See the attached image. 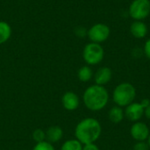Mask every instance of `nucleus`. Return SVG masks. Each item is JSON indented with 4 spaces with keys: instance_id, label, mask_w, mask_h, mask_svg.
<instances>
[{
    "instance_id": "obj_1",
    "label": "nucleus",
    "mask_w": 150,
    "mask_h": 150,
    "mask_svg": "<svg viewBox=\"0 0 150 150\" xmlns=\"http://www.w3.org/2000/svg\"><path fill=\"white\" fill-rule=\"evenodd\" d=\"M102 134V126L95 118H85L75 128V136L83 145L95 143Z\"/></svg>"
},
{
    "instance_id": "obj_2",
    "label": "nucleus",
    "mask_w": 150,
    "mask_h": 150,
    "mask_svg": "<svg viewBox=\"0 0 150 150\" xmlns=\"http://www.w3.org/2000/svg\"><path fill=\"white\" fill-rule=\"evenodd\" d=\"M110 95L105 86L92 84L83 92V101L85 107L91 112H99L106 107Z\"/></svg>"
},
{
    "instance_id": "obj_3",
    "label": "nucleus",
    "mask_w": 150,
    "mask_h": 150,
    "mask_svg": "<svg viewBox=\"0 0 150 150\" xmlns=\"http://www.w3.org/2000/svg\"><path fill=\"white\" fill-rule=\"evenodd\" d=\"M136 93V89L132 83L127 82L120 83L112 91V101L115 105L125 108L134 102Z\"/></svg>"
},
{
    "instance_id": "obj_4",
    "label": "nucleus",
    "mask_w": 150,
    "mask_h": 150,
    "mask_svg": "<svg viewBox=\"0 0 150 150\" xmlns=\"http://www.w3.org/2000/svg\"><path fill=\"white\" fill-rule=\"evenodd\" d=\"M105 57V50L98 43L90 42L83 50V58L89 66L99 64Z\"/></svg>"
},
{
    "instance_id": "obj_5",
    "label": "nucleus",
    "mask_w": 150,
    "mask_h": 150,
    "mask_svg": "<svg viewBox=\"0 0 150 150\" xmlns=\"http://www.w3.org/2000/svg\"><path fill=\"white\" fill-rule=\"evenodd\" d=\"M129 16L134 20H143L150 15V0H134L128 8Z\"/></svg>"
},
{
    "instance_id": "obj_6",
    "label": "nucleus",
    "mask_w": 150,
    "mask_h": 150,
    "mask_svg": "<svg viewBox=\"0 0 150 150\" xmlns=\"http://www.w3.org/2000/svg\"><path fill=\"white\" fill-rule=\"evenodd\" d=\"M110 27L104 23H97L91 25L87 32V36L90 40L98 44L105 42L110 37Z\"/></svg>"
},
{
    "instance_id": "obj_7",
    "label": "nucleus",
    "mask_w": 150,
    "mask_h": 150,
    "mask_svg": "<svg viewBox=\"0 0 150 150\" xmlns=\"http://www.w3.org/2000/svg\"><path fill=\"white\" fill-rule=\"evenodd\" d=\"M149 134V127L144 122H134L130 127V135L135 142H147Z\"/></svg>"
},
{
    "instance_id": "obj_8",
    "label": "nucleus",
    "mask_w": 150,
    "mask_h": 150,
    "mask_svg": "<svg viewBox=\"0 0 150 150\" xmlns=\"http://www.w3.org/2000/svg\"><path fill=\"white\" fill-rule=\"evenodd\" d=\"M144 108L140 102H133L124 109L125 118L131 122H137L144 116Z\"/></svg>"
},
{
    "instance_id": "obj_9",
    "label": "nucleus",
    "mask_w": 150,
    "mask_h": 150,
    "mask_svg": "<svg viewBox=\"0 0 150 150\" xmlns=\"http://www.w3.org/2000/svg\"><path fill=\"white\" fill-rule=\"evenodd\" d=\"M62 104L65 110L73 112L76 111L80 105V98L76 93L73 91H67L62 98Z\"/></svg>"
},
{
    "instance_id": "obj_10",
    "label": "nucleus",
    "mask_w": 150,
    "mask_h": 150,
    "mask_svg": "<svg viewBox=\"0 0 150 150\" xmlns=\"http://www.w3.org/2000/svg\"><path fill=\"white\" fill-rule=\"evenodd\" d=\"M95 84L105 86L109 83L112 78V71L109 67H100L93 76Z\"/></svg>"
},
{
    "instance_id": "obj_11",
    "label": "nucleus",
    "mask_w": 150,
    "mask_h": 150,
    "mask_svg": "<svg viewBox=\"0 0 150 150\" xmlns=\"http://www.w3.org/2000/svg\"><path fill=\"white\" fill-rule=\"evenodd\" d=\"M148 25L142 20H134L130 25V33L136 39H143L148 34Z\"/></svg>"
},
{
    "instance_id": "obj_12",
    "label": "nucleus",
    "mask_w": 150,
    "mask_h": 150,
    "mask_svg": "<svg viewBox=\"0 0 150 150\" xmlns=\"http://www.w3.org/2000/svg\"><path fill=\"white\" fill-rule=\"evenodd\" d=\"M63 136V130L59 126H53L46 131V141L50 143H55L62 140Z\"/></svg>"
},
{
    "instance_id": "obj_13",
    "label": "nucleus",
    "mask_w": 150,
    "mask_h": 150,
    "mask_svg": "<svg viewBox=\"0 0 150 150\" xmlns=\"http://www.w3.org/2000/svg\"><path fill=\"white\" fill-rule=\"evenodd\" d=\"M108 119L113 124H120L125 119L124 109L118 105L112 106L108 112Z\"/></svg>"
},
{
    "instance_id": "obj_14",
    "label": "nucleus",
    "mask_w": 150,
    "mask_h": 150,
    "mask_svg": "<svg viewBox=\"0 0 150 150\" xmlns=\"http://www.w3.org/2000/svg\"><path fill=\"white\" fill-rule=\"evenodd\" d=\"M93 76H94L93 70L89 65L81 67L77 71V77L83 83H87V82L91 81V78L93 77Z\"/></svg>"
},
{
    "instance_id": "obj_15",
    "label": "nucleus",
    "mask_w": 150,
    "mask_h": 150,
    "mask_svg": "<svg viewBox=\"0 0 150 150\" xmlns=\"http://www.w3.org/2000/svg\"><path fill=\"white\" fill-rule=\"evenodd\" d=\"M11 27L5 21H0V45L5 43L11 35Z\"/></svg>"
},
{
    "instance_id": "obj_16",
    "label": "nucleus",
    "mask_w": 150,
    "mask_h": 150,
    "mask_svg": "<svg viewBox=\"0 0 150 150\" xmlns=\"http://www.w3.org/2000/svg\"><path fill=\"white\" fill-rule=\"evenodd\" d=\"M61 150H83V144L76 139H70L63 142Z\"/></svg>"
},
{
    "instance_id": "obj_17",
    "label": "nucleus",
    "mask_w": 150,
    "mask_h": 150,
    "mask_svg": "<svg viewBox=\"0 0 150 150\" xmlns=\"http://www.w3.org/2000/svg\"><path fill=\"white\" fill-rule=\"evenodd\" d=\"M32 137H33V140L34 142H36L37 143L41 142H44V141H46V132L43 131L40 128L35 129L33 132Z\"/></svg>"
},
{
    "instance_id": "obj_18",
    "label": "nucleus",
    "mask_w": 150,
    "mask_h": 150,
    "mask_svg": "<svg viewBox=\"0 0 150 150\" xmlns=\"http://www.w3.org/2000/svg\"><path fill=\"white\" fill-rule=\"evenodd\" d=\"M33 150H55L54 149V147L53 146L52 143L47 142V141H44V142H39V143H36V145L33 147Z\"/></svg>"
},
{
    "instance_id": "obj_19",
    "label": "nucleus",
    "mask_w": 150,
    "mask_h": 150,
    "mask_svg": "<svg viewBox=\"0 0 150 150\" xmlns=\"http://www.w3.org/2000/svg\"><path fill=\"white\" fill-rule=\"evenodd\" d=\"M134 150H150L149 144L147 142H136L134 145Z\"/></svg>"
},
{
    "instance_id": "obj_20",
    "label": "nucleus",
    "mask_w": 150,
    "mask_h": 150,
    "mask_svg": "<svg viewBox=\"0 0 150 150\" xmlns=\"http://www.w3.org/2000/svg\"><path fill=\"white\" fill-rule=\"evenodd\" d=\"M87 32H88V31H87L84 27H83V26H78V27H76V31H75L76 35L78 36V37H81V38L86 36V35H87Z\"/></svg>"
},
{
    "instance_id": "obj_21",
    "label": "nucleus",
    "mask_w": 150,
    "mask_h": 150,
    "mask_svg": "<svg viewBox=\"0 0 150 150\" xmlns=\"http://www.w3.org/2000/svg\"><path fill=\"white\" fill-rule=\"evenodd\" d=\"M143 54L145 56L150 60V38L145 42L144 47H143Z\"/></svg>"
},
{
    "instance_id": "obj_22",
    "label": "nucleus",
    "mask_w": 150,
    "mask_h": 150,
    "mask_svg": "<svg viewBox=\"0 0 150 150\" xmlns=\"http://www.w3.org/2000/svg\"><path fill=\"white\" fill-rule=\"evenodd\" d=\"M83 150H100L98 146L95 143H89L83 145Z\"/></svg>"
},
{
    "instance_id": "obj_23",
    "label": "nucleus",
    "mask_w": 150,
    "mask_h": 150,
    "mask_svg": "<svg viewBox=\"0 0 150 150\" xmlns=\"http://www.w3.org/2000/svg\"><path fill=\"white\" fill-rule=\"evenodd\" d=\"M140 103H141V105H142V107H143L144 109H146V108L150 105V99L149 98H143V99L141 100Z\"/></svg>"
},
{
    "instance_id": "obj_24",
    "label": "nucleus",
    "mask_w": 150,
    "mask_h": 150,
    "mask_svg": "<svg viewBox=\"0 0 150 150\" xmlns=\"http://www.w3.org/2000/svg\"><path fill=\"white\" fill-rule=\"evenodd\" d=\"M144 116L150 120V105L144 110Z\"/></svg>"
},
{
    "instance_id": "obj_25",
    "label": "nucleus",
    "mask_w": 150,
    "mask_h": 150,
    "mask_svg": "<svg viewBox=\"0 0 150 150\" xmlns=\"http://www.w3.org/2000/svg\"><path fill=\"white\" fill-rule=\"evenodd\" d=\"M147 142H148L149 147V149H150V134H149V138H148V140H147Z\"/></svg>"
}]
</instances>
